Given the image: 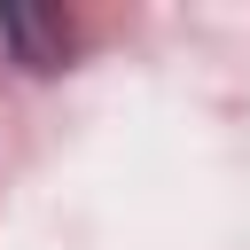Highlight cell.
Masks as SVG:
<instances>
[{
	"mask_svg": "<svg viewBox=\"0 0 250 250\" xmlns=\"http://www.w3.org/2000/svg\"><path fill=\"white\" fill-rule=\"evenodd\" d=\"M0 39L16 47L23 70H62V55H70L62 8H39V0H8V8H0Z\"/></svg>",
	"mask_w": 250,
	"mask_h": 250,
	"instance_id": "obj_1",
	"label": "cell"
}]
</instances>
